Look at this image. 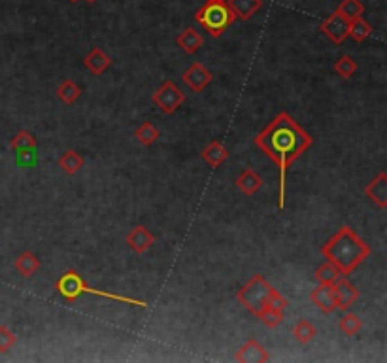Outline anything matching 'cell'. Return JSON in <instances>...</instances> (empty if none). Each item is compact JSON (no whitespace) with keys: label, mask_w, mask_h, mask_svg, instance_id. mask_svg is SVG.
Wrapping results in <instances>:
<instances>
[{"label":"cell","mask_w":387,"mask_h":363,"mask_svg":"<svg viewBox=\"0 0 387 363\" xmlns=\"http://www.w3.org/2000/svg\"><path fill=\"white\" fill-rule=\"evenodd\" d=\"M270 360V354L264 350V346L257 339H249L236 352V362L240 363H267Z\"/></svg>","instance_id":"obj_10"},{"label":"cell","mask_w":387,"mask_h":363,"mask_svg":"<svg viewBox=\"0 0 387 363\" xmlns=\"http://www.w3.org/2000/svg\"><path fill=\"white\" fill-rule=\"evenodd\" d=\"M259 320L263 321L269 329H274L284 321V310H276V308L267 307L263 312H261V316H259Z\"/></svg>","instance_id":"obj_30"},{"label":"cell","mask_w":387,"mask_h":363,"mask_svg":"<svg viewBox=\"0 0 387 363\" xmlns=\"http://www.w3.org/2000/svg\"><path fill=\"white\" fill-rule=\"evenodd\" d=\"M321 33H323L332 44L340 46L342 42H346V38L350 36V21H348L346 17L336 14V12H332L327 19L321 21Z\"/></svg>","instance_id":"obj_7"},{"label":"cell","mask_w":387,"mask_h":363,"mask_svg":"<svg viewBox=\"0 0 387 363\" xmlns=\"http://www.w3.org/2000/svg\"><path fill=\"white\" fill-rule=\"evenodd\" d=\"M161 136V131L157 129V127L153 125L152 121H144L142 125L134 131V139L138 140L142 146H152V144H155L157 142V139Z\"/></svg>","instance_id":"obj_22"},{"label":"cell","mask_w":387,"mask_h":363,"mask_svg":"<svg viewBox=\"0 0 387 363\" xmlns=\"http://www.w3.org/2000/svg\"><path fill=\"white\" fill-rule=\"evenodd\" d=\"M10 148L15 150L17 154L25 155V154H33L36 150V139L35 134L28 133V131H19V133L15 134L14 139L10 140Z\"/></svg>","instance_id":"obj_21"},{"label":"cell","mask_w":387,"mask_h":363,"mask_svg":"<svg viewBox=\"0 0 387 363\" xmlns=\"http://www.w3.org/2000/svg\"><path fill=\"white\" fill-rule=\"evenodd\" d=\"M342 274L336 267L332 265L331 261H325L323 265L318 267V271H316V280H318V284H325V286H332L336 280L340 278Z\"/></svg>","instance_id":"obj_27"},{"label":"cell","mask_w":387,"mask_h":363,"mask_svg":"<svg viewBox=\"0 0 387 363\" xmlns=\"http://www.w3.org/2000/svg\"><path fill=\"white\" fill-rule=\"evenodd\" d=\"M85 2H97V0H85Z\"/></svg>","instance_id":"obj_33"},{"label":"cell","mask_w":387,"mask_h":363,"mask_svg":"<svg viewBox=\"0 0 387 363\" xmlns=\"http://www.w3.org/2000/svg\"><path fill=\"white\" fill-rule=\"evenodd\" d=\"M176 42H178V46H180L183 51H186L187 55H193V53H197V51L202 48L204 38H202V35L197 30V28L187 27L186 30L176 38Z\"/></svg>","instance_id":"obj_19"},{"label":"cell","mask_w":387,"mask_h":363,"mask_svg":"<svg viewBox=\"0 0 387 363\" xmlns=\"http://www.w3.org/2000/svg\"><path fill=\"white\" fill-rule=\"evenodd\" d=\"M267 307L276 308V310H285V308L289 307V301H287V297H284V295L280 294L278 290L272 287L269 294V299H267Z\"/></svg>","instance_id":"obj_32"},{"label":"cell","mask_w":387,"mask_h":363,"mask_svg":"<svg viewBox=\"0 0 387 363\" xmlns=\"http://www.w3.org/2000/svg\"><path fill=\"white\" fill-rule=\"evenodd\" d=\"M225 2L236 19H242V21L251 19L263 6V0H225Z\"/></svg>","instance_id":"obj_15"},{"label":"cell","mask_w":387,"mask_h":363,"mask_svg":"<svg viewBox=\"0 0 387 363\" xmlns=\"http://www.w3.org/2000/svg\"><path fill=\"white\" fill-rule=\"evenodd\" d=\"M55 290L59 292V295H62L66 301H76L80 295L89 294V295H95V297H104V299L118 301V303H123V305L147 308V301L136 299V297H127V295L110 294V292H104V290L91 287L89 284L82 278V274H80L78 271H74V269H69L64 274H61V278L57 280Z\"/></svg>","instance_id":"obj_3"},{"label":"cell","mask_w":387,"mask_h":363,"mask_svg":"<svg viewBox=\"0 0 387 363\" xmlns=\"http://www.w3.org/2000/svg\"><path fill=\"white\" fill-rule=\"evenodd\" d=\"M82 95V87L72 82V80H64L59 87H57V97L61 98L64 105H74Z\"/></svg>","instance_id":"obj_23"},{"label":"cell","mask_w":387,"mask_h":363,"mask_svg":"<svg viewBox=\"0 0 387 363\" xmlns=\"http://www.w3.org/2000/svg\"><path fill=\"white\" fill-rule=\"evenodd\" d=\"M15 342H17V337L12 329L8 328V326H0V354H6L10 350L14 348Z\"/></svg>","instance_id":"obj_31"},{"label":"cell","mask_w":387,"mask_h":363,"mask_svg":"<svg viewBox=\"0 0 387 363\" xmlns=\"http://www.w3.org/2000/svg\"><path fill=\"white\" fill-rule=\"evenodd\" d=\"M57 165H59V168H62L64 175L74 176L82 170L83 165H85V159L78 154L76 150H69V152H64V154L59 157Z\"/></svg>","instance_id":"obj_20"},{"label":"cell","mask_w":387,"mask_h":363,"mask_svg":"<svg viewBox=\"0 0 387 363\" xmlns=\"http://www.w3.org/2000/svg\"><path fill=\"white\" fill-rule=\"evenodd\" d=\"M202 159L206 161L212 168L222 167L223 163L228 159V150L223 146L219 140H212L204 150H202Z\"/></svg>","instance_id":"obj_17"},{"label":"cell","mask_w":387,"mask_h":363,"mask_svg":"<svg viewBox=\"0 0 387 363\" xmlns=\"http://www.w3.org/2000/svg\"><path fill=\"white\" fill-rule=\"evenodd\" d=\"M212 80H214V74L202 63H193L181 76V82L193 93H202L208 85L212 84Z\"/></svg>","instance_id":"obj_8"},{"label":"cell","mask_w":387,"mask_h":363,"mask_svg":"<svg viewBox=\"0 0 387 363\" xmlns=\"http://www.w3.org/2000/svg\"><path fill=\"white\" fill-rule=\"evenodd\" d=\"M110 55L100 48H93L87 55L83 57V67L89 70L93 76H100L102 72L110 69Z\"/></svg>","instance_id":"obj_13"},{"label":"cell","mask_w":387,"mask_h":363,"mask_svg":"<svg viewBox=\"0 0 387 363\" xmlns=\"http://www.w3.org/2000/svg\"><path fill=\"white\" fill-rule=\"evenodd\" d=\"M125 242H127V246H129L132 251H136V254H145V251L152 248L153 242H155V237H153V233L147 229V227H144V225H136V227H132L131 233L127 235Z\"/></svg>","instance_id":"obj_11"},{"label":"cell","mask_w":387,"mask_h":363,"mask_svg":"<svg viewBox=\"0 0 387 363\" xmlns=\"http://www.w3.org/2000/svg\"><path fill=\"white\" fill-rule=\"evenodd\" d=\"M153 105L159 108L161 112L166 114V116H170L174 114L178 108H180L183 103H186V93L178 87V85L170 82V80H166L163 82L159 89L153 93Z\"/></svg>","instance_id":"obj_6"},{"label":"cell","mask_w":387,"mask_h":363,"mask_svg":"<svg viewBox=\"0 0 387 363\" xmlns=\"http://www.w3.org/2000/svg\"><path fill=\"white\" fill-rule=\"evenodd\" d=\"M370 35H372V27L363 19V15L357 17V19H353V21H350V36H348V38H352V40H355L357 44H361L365 42Z\"/></svg>","instance_id":"obj_25"},{"label":"cell","mask_w":387,"mask_h":363,"mask_svg":"<svg viewBox=\"0 0 387 363\" xmlns=\"http://www.w3.org/2000/svg\"><path fill=\"white\" fill-rule=\"evenodd\" d=\"M236 188L242 191L244 195H255L257 191L261 189V186H263V180H261V176L257 175L253 168H244L240 175L236 176Z\"/></svg>","instance_id":"obj_16"},{"label":"cell","mask_w":387,"mask_h":363,"mask_svg":"<svg viewBox=\"0 0 387 363\" xmlns=\"http://www.w3.org/2000/svg\"><path fill=\"white\" fill-rule=\"evenodd\" d=\"M361 328H363L361 318L355 312H350V310H346V315L342 316L339 321V329L346 337H355L361 331Z\"/></svg>","instance_id":"obj_24"},{"label":"cell","mask_w":387,"mask_h":363,"mask_svg":"<svg viewBox=\"0 0 387 363\" xmlns=\"http://www.w3.org/2000/svg\"><path fill=\"white\" fill-rule=\"evenodd\" d=\"M357 61L353 59L352 55H342L340 59H336V63H334V72L339 74L340 78H344V80H350V78L357 72Z\"/></svg>","instance_id":"obj_28"},{"label":"cell","mask_w":387,"mask_h":363,"mask_svg":"<svg viewBox=\"0 0 387 363\" xmlns=\"http://www.w3.org/2000/svg\"><path fill=\"white\" fill-rule=\"evenodd\" d=\"M365 195L370 199L372 203H376L380 209L387 206V175L380 172L374 180H370L365 188Z\"/></svg>","instance_id":"obj_14"},{"label":"cell","mask_w":387,"mask_h":363,"mask_svg":"<svg viewBox=\"0 0 387 363\" xmlns=\"http://www.w3.org/2000/svg\"><path fill=\"white\" fill-rule=\"evenodd\" d=\"M363 12H365V6H363L361 0H342L340 6L336 8V14H340L342 17H346L348 21H353V19L361 17Z\"/></svg>","instance_id":"obj_26"},{"label":"cell","mask_w":387,"mask_h":363,"mask_svg":"<svg viewBox=\"0 0 387 363\" xmlns=\"http://www.w3.org/2000/svg\"><path fill=\"white\" fill-rule=\"evenodd\" d=\"M195 21L199 23L212 38H219L236 21V17L228 10L225 0H208L204 6L197 10Z\"/></svg>","instance_id":"obj_4"},{"label":"cell","mask_w":387,"mask_h":363,"mask_svg":"<svg viewBox=\"0 0 387 363\" xmlns=\"http://www.w3.org/2000/svg\"><path fill=\"white\" fill-rule=\"evenodd\" d=\"M312 303L323 312V315H332L336 310V299H334V292L332 286H325V284H319L318 287H314L310 294Z\"/></svg>","instance_id":"obj_12"},{"label":"cell","mask_w":387,"mask_h":363,"mask_svg":"<svg viewBox=\"0 0 387 363\" xmlns=\"http://www.w3.org/2000/svg\"><path fill=\"white\" fill-rule=\"evenodd\" d=\"M70 2H78V0H70Z\"/></svg>","instance_id":"obj_34"},{"label":"cell","mask_w":387,"mask_h":363,"mask_svg":"<svg viewBox=\"0 0 387 363\" xmlns=\"http://www.w3.org/2000/svg\"><path fill=\"white\" fill-rule=\"evenodd\" d=\"M316 328L312 326L308 320H300L295 324V328H293V335L297 339L300 344H306V342H310L314 337H316Z\"/></svg>","instance_id":"obj_29"},{"label":"cell","mask_w":387,"mask_h":363,"mask_svg":"<svg viewBox=\"0 0 387 363\" xmlns=\"http://www.w3.org/2000/svg\"><path fill=\"white\" fill-rule=\"evenodd\" d=\"M332 292H334V299H336V310H350L359 299V290L353 286L350 280L342 278V276L332 284Z\"/></svg>","instance_id":"obj_9"},{"label":"cell","mask_w":387,"mask_h":363,"mask_svg":"<svg viewBox=\"0 0 387 363\" xmlns=\"http://www.w3.org/2000/svg\"><path fill=\"white\" fill-rule=\"evenodd\" d=\"M14 267L21 276L30 278V276H35L36 272H38V269H40V259H38V256H36L35 251H23L14 261Z\"/></svg>","instance_id":"obj_18"},{"label":"cell","mask_w":387,"mask_h":363,"mask_svg":"<svg viewBox=\"0 0 387 363\" xmlns=\"http://www.w3.org/2000/svg\"><path fill=\"white\" fill-rule=\"evenodd\" d=\"M321 256L327 261H331L342 276H348L370 256V246L350 225H342L325 245L321 246Z\"/></svg>","instance_id":"obj_2"},{"label":"cell","mask_w":387,"mask_h":363,"mask_svg":"<svg viewBox=\"0 0 387 363\" xmlns=\"http://www.w3.org/2000/svg\"><path fill=\"white\" fill-rule=\"evenodd\" d=\"M272 286L264 280L263 274H253L251 278L246 282L242 286V290H238L236 294V299L240 301L248 312H251L253 316H261L264 308H267V299H269V294Z\"/></svg>","instance_id":"obj_5"},{"label":"cell","mask_w":387,"mask_h":363,"mask_svg":"<svg viewBox=\"0 0 387 363\" xmlns=\"http://www.w3.org/2000/svg\"><path fill=\"white\" fill-rule=\"evenodd\" d=\"M255 146L267 157L274 161L280 168V191H278V209H285V188H287V170L295 161L312 146L310 134L298 125L287 112H280L276 118L257 134Z\"/></svg>","instance_id":"obj_1"}]
</instances>
